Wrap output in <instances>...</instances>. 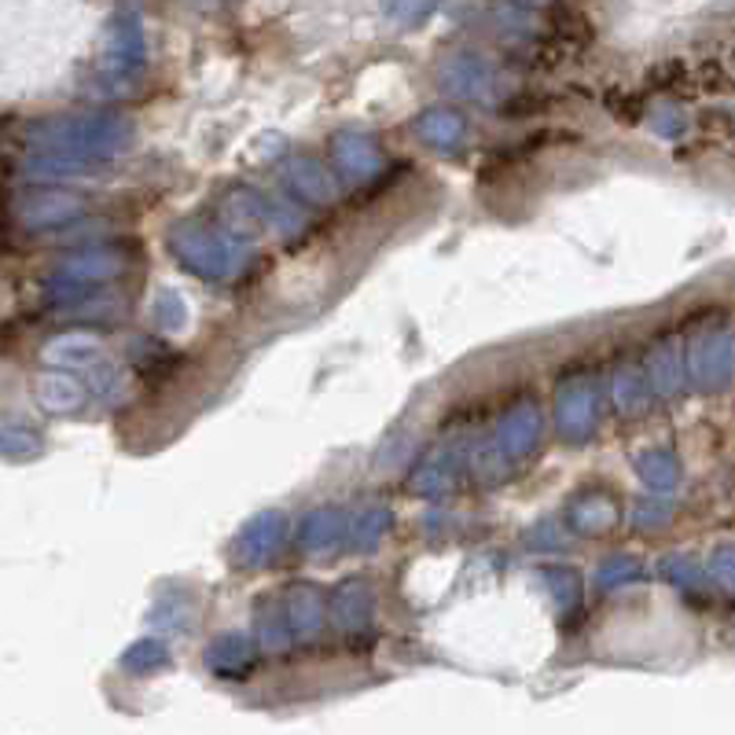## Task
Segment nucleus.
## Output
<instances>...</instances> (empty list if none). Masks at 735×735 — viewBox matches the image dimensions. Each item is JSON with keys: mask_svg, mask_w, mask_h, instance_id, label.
Listing matches in <instances>:
<instances>
[{"mask_svg": "<svg viewBox=\"0 0 735 735\" xmlns=\"http://www.w3.org/2000/svg\"><path fill=\"white\" fill-rule=\"evenodd\" d=\"M137 129L118 115H78V118H45L37 126H23L19 140L37 151H67L82 158L122 155L133 144Z\"/></svg>", "mask_w": 735, "mask_h": 735, "instance_id": "f257e3e1", "label": "nucleus"}, {"mask_svg": "<svg viewBox=\"0 0 735 735\" xmlns=\"http://www.w3.org/2000/svg\"><path fill=\"white\" fill-rule=\"evenodd\" d=\"M169 254L203 280H236L254 261L239 232L210 228L199 221H177L169 228Z\"/></svg>", "mask_w": 735, "mask_h": 735, "instance_id": "f03ea898", "label": "nucleus"}, {"mask_svg": "<svg viewBox=\"0 0 735 735\" xmlns=\"http://www.w3.org/2000/svg\"><path fill=\"white\" fill-rule=\"evenodd\" d=\"M221 221L225 228L239 232V236H298L306 228V214L295 210L284 199L261 195L254 188H232L228 199L221 203Z\"/></svg>", "mask_w": 735, "mask_h": 735, "instance_id": "7ed1b4c3", "label": "nucleus"}, {"mask_svg": "<svg viewBox=\"0 0 735 735\" xmlns=\"http://www.w3.org/2000/svg\"><path fill=\"white\" fill-rule=\"evenodd\" d=\"M684 360H688L691 379L702 390H721L728 387L735 376V335L732 328L718 320V324H702L684 346Z\"/></svg>", "mask_w": 735, "mask_h": 735, "instance_id": "20e7f679", "label": "nucleus"}, {"mask_svg": "<svg viewBox=\"0 0 735 735\" xmlns=\"http://www.w3.org/2000/svg\"><path fill=\"white\" fill-rule=\"evenodd\" d=\"M284 541H287V519L280 511H261V515H254L239 530L232 556H236L239 567H265V562L276 559Z\"/></svg>", "mask_w": 735, "mask_h": 735, "instance_id": "39448f33", "label": "nucleus"}, {"mask_svg": "<svg viewBox=\"0 0 735 735\" xmlns=\"http://www.w3.org/2000/svg\"><path fill=\"white\" fill-rule=\"evenodd\" d=\"M280 610H284V626L291 643H309L320 637V629L331 621V607H324V596L313 585L280 589Z\"/></svg>", "mask_w": 735, "mask_h": 735, "instance_id": "423d86ee", "label": "nucleus"}, {"mask_svg": "<svg viewBox=\"0 0 735 735\" xmlns=\"http://www.w3.org/2000/svg\"><path fill=\"white\" fill-rule=\"evenodd\" d=\"M596 412H600V390L592 379L567 382L556 398V435L567 441H581L596 427Z\"/></svg>", "mask_w": 735, "mask_h": 735, "instance_id": "0eeeda50", "label": "nucleus"}, {"mask_svg": "<svg viewBox=\"0 0 735 735\" xmlns=\"http://www.w3.org/2000/svg\"><path fill=\"white\" fill-rule=\"evenodd\" d=\"M126 265H129L126 250L107 244V247H88V250L70 254L67 261H59L56 273L67 276V280H78V284L99 287L104 280H115L118 273H126Z\"/></svg>", "mask_w": 735, "mask_h": 735, "instance_id": "6e6552de", "label": "nucleus"}, {"mask_svg": "<svg viewBox=\"0 0 735 735\" xmlns=\"http://www.w3.org/2000/svg\"><path fill=\"white\" fill-rule=\"evenodd\" d=\"M349 530H354V515L346 508H317L301 522L298 548L309 552V556H328L339 545H349Z\"/></svg>", "mask_w": 735, "mask_h": 735, "instance_id": "1a4fd4ad", "label": "nucleus"}, {"mask_svg": "<svg viewBox=\"0 0 735 735\" xmlns=\"http://www.w3.org/2000/svg\"><path fill=\"white\" fill-rule=\"evenodd\" d=\"M493 441H497V449L505 452L508 463L526 460V452L541 441V408L533 401H519L515 408L505 412Z\"/></svg>", "mask_w": 735, "mask_h": 735, "instance_id": "9d476101", "label": "nucleus"}, {"mask_svg": "<svg viewBox=\"0 0 735 735\" xmlns=\"http://www.w3.org/2000/svg\"><path fill=\"white\" fill-rule=\"evenodd\" d=\"M287 188L295 191L301 203L309 206H331L339 199V177L328 166H320V158L298 155L284 166Z\"/></svg>", "mask_w": 735, "mask_h": 735, "instance_id": "9b49d317", "label": "nucleus"}, {"mask_svg": "<svg viewBox=\"0 0 735 735\" xmlns=\"http://www.w3.org/2000/svg\"><path fill=\"white\" fill-rule=\"evenodd\" d=\"M331 158H335L339 174L349 180H371V177H379L382 166H387L382 147L371 144V140L360 133H339L331 140Z\"/></svg>", "mask_w": 735, "mask_h": 735, "instance_id": "f8f14e48", "label": "nucleus"}, {"mask_svg": "<svg viewBox=\"0 0 735 735\" xmlns=\"http://www.w3.org/2000/svg\"><path fill=\"white\" fill-rule=\"evenodd\" d=\"M331 621L346 637H368L371 632V592L365 581H346L331 596Z\"/></svg>", "mask_w": 735, "mask_h": 735, "instance_id": "ddd939ff", "label": "nucleus"}, {"mask_svg": "<svg viewBox=\"0 0 735 735\" xmlns=\"http://www.w3.org/2000/svg\"><path fill=\"white\" fill-rule=\"evenodd\" d=\"M684 346L673 335H662L651 342L648 349V379L659 394H677L680 382H684Z\"/></svg>", "mask_w": 735, "mask_h": 735, "instance_id": "4468645a", "label": "nucleus"}, {"mask_svg": "<svg viewBox=\"0 0 735 735\" xmlns=\"http://www.w3.org/2000/svg\"><path fill=\"white\" fill-rule=\"evenodd\" d=\"M254 662H258L254 643L247 637H239V632H221L206 651V666L214 669L217 677H228V680L247 677V673L254 669Z\"/></svg>", "mask_w": 735, "mask_h": 735, "instance_id": "2eb2a0df", "label": "nucleus"}, {"mask_svg": "<svg viewBox=\"0 0 735 735\" xmlns=\"http://www.w3.org/2000/svg\"><path fill=\"white\" fill-rule=\"evenodd\" d=\"M82 210V199L63 195V191H37V195L23 199V210H12V214L23 221L26 228H48L59 225V221L74 217Z\"/></svg>", "mask_w": 735, "mask_h": 735, "instance_id": "dca6fc26", "label": "nucleus"}, {"mask_svg": "<svg viewBox=\"0 0 735 735\" xmlns=\"http://www.w3.org/2000/svg\"><path fill=\"white\" fill-rule=\"evenodd\" d=\"M37 405L45 412H52V416H70V412L85 408V398H88V382H78L74 376H63V371H56V376H42L37 379Z\"/></svg>", "mask_w": 735, "mask_h": 735, "instance_id": "f3484780", "label": "nucleus"}, {"mask_svg": "<svg viewBox=\"0 0 735 735\" xmlns=\"http://www.w3.org/2000/svg\"><path fill=\"white\" fill-rule=\"evenodd\" d=\"M416 137L423 140V144L438 147V151H452L463 144V133H467V126H463V115L452 107H430L423 110V115L416 118Z\"/></svg>", "mask_w": 735, "mask_h": 735, "instance_id": "a211bd4d", "label": "nucleus"}, {"mask_svg": "<svg viewBox=\"0 0 735 735\" xmlns=\"http://www.w3.org/2000/svg\"><path fill=\"white\" fill-rule=\"evenodd\" d=\"M99 354H104V339L88 335V331H70V335H59L45 346V360L56 368H85L96 365Z\"/></svg>", "mask_w": 735, "mask_h": 735, "instance_id": "6ab92c4d", "label": "nucleus"}, {"mask_svg": "<svg viewBox=\"0 0 735 735\" xmlns=\"http://www.w3.org/2000/svg\"><path fill=\"white\" fill-rule=\"evenodd\" d=\"M651 379H643V368H618L610 376V398L614 408L621 412H640L648 408V394H651Z\"/></svg>", "mask_w": 735, "mask_h": 735, "instance_id": "aec40b11", "label": "nucleus"}, {"mask_svg": "<svg viewBox=\"0 0 735 735\" xmlns=\"http://www.w3.org/2000/svg\"><path fill=\"white\" fill-rule=\"evenodd\" d=\"M618 522V505L614 497H585L570 508V526L578 533H603Z\"/></svg>", "mask_w": 735, "mask_h": 735, "instance_id": "412c9836", "label": "nucleus"}, {"mask_svg": "<svg viewBox=\"0 0 735 735\" xmlns=\"http://www.w3.org/2000/svg\"><path fill=\"white\" fill-rule=\"evenodd\" d=\"M640 478L648 482L654 493H666L680 482V460L673 457V449H651L637 460Z\"/></svg>", "mask_w": 735, "mask_h": 735, "instance_id": "4be33fe9", "label": "nucleus"}, {"mask_svg": "<svg viewBox=\"0 0 735 735\" xmlns=\"http://www.w3.org/2000/svg\"><path fill=\"white\" fill-rule=\"evenodd\" d=\"M390 522H394V515H390V508H368L360 511V515H354V530H349V548L357 552H368L376 548L382 537H387Z\"/></svg>", "mask_w": 735, "mask_h": 735, "instance_id": "5701e85b", "label": "nucleus"}, {"mask_svg": "<svg viewBox=\"0 0 735 735\" xmlns=\"http://www.w3.org/2000/svg\"><path fill=\"white\" fill-rule=\"evenodd\" d=\"M85 382H88V394L93 398H99L104 405H115L118 398L126 394V387H129V379L118 371L115 365H88V371H85Z\"/></svg>", "mask_w": 735, "mask_h": 735, "instance_id": "b1692460", "label": "nucleus"}, {"mask_svg": "<svg viewBox=\"0 0 735 735\" xmlns=\"http://www.w3.org/2000/svg\"><path fill=\"white\" fill-rule=\"evenodd\" d=\"M129 357H133V365L140 376H151V371H169L174 368V349L163 346V342L155 339H133V346H129Z\"/></svg>", "mask_w": 735, "mask_h": 735, "instance_id": "393cba45", "label": "nucleus"}, {"mask_svg": "<svg viewBox=\"0 0 735 735\" xmlns=\"http://www.w3.org/2000/svg\"><path fill=\"white\" fill-rule=\"evenodd\" d=\"M166 662H169V651L163 640H140L126 651L122 666L133 673H151V669H163Z\"/></svg>", "mask_w": 735, "mask_h": 735, "instance_id": "a878e982", "label": "nucleus"}, {"mask_svg": "<svg viewBox=\"0 0 735 735\" xmlns=\"http://www.w3.org/2000/svg\"><path fill=\"white\" fill-rule=\"evenodd\" d=\"M4 452L12 460H19V457H34V452H42V435L37 430H26V427H19L15 419H8L4 423Z\"/></svg>", "mask_w": 735, "mask_h": 735, "instance_id": "bb28decb", "label": "nucleus"}, {"mask_svg": "<svg viewBox=\"0 0 735 735\" xmlns=\"http://www.w3.org/2000/svg\"><path fill=\"white\" fill-rule=\"evenodd\" d=\"M140 59H144V52H140L133 29H115V37H110V67L115 70H133Z\"/></svg>", "mask_w": 735, "mask_h": 735, "instance_id": "cd10ccee", "label": "nucleus"}, {"mask_svg": "<svg viewBox=\"0 0 735 735\" xmlns=\"http://www.w3.org/2000/svg\"><path fill=\"white\" fill-rule=\"evenodd\" d=\"M640 578H643V567L632 559H607L596 573V581L603 589H610V585L618 589V585H629V581H640Z\"/></svg>", "mask_w": 735, "mask_h": 735, "instance_id": "c85d7f7f", "label": "nucleus"}, {"mask_svg": "<svg viewBox=\"0 0 735 735\" xmlns=\"http://www.w3.org/2000/svg\"><path fill=\"white\" fill-rule=\"evenodd\" d=\"M155 324L166 328V331H177L188 324V309L185 301H180V295H174V291H163L155 301Z\"/></svg>", "mask_w": 735, "mask_h": 735, "instance_id": "c756f323", "label": "nucleus"}, {"mask_svg": "<svg viewBox=\"0 0 735 735\" xmlns=\"http://www.w3.org/2000/svg\"><path fill=\"white\" fill-rule=\"evenodd\" d=\"M662 573H666L669 585H677L684 592H691L702 581V567H695V562H684V559H666V562H662Z\"/></svg>", "mask_w": 735, "mask_h": 735, "instance_id": "7c9ffc66", "label": "nucleus"}, {"mask_svg": "<svg viewBox=\"0 0 735 735\" xmlns=\"http://www.w3.org/2000/svg\"><path fill=\"white\" fill-rule=\"evenodd\" d=\"M710 578H713V585H721L732 596V592H735V548H721L718 556H713Z\"/></svg>", "mask_w": 735, "mask_h": 735, "instance_id": "2f4dec72", "label": "nucleus"}]
</instances>
